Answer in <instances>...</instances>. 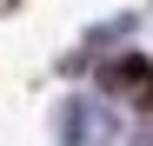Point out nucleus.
<instances>
[{"instance_id":"nucleus-2","label":"nucleus","mask_w":153,"mask_h":146,"mask_svg":"<svg viewBox=\"0 0 153 146\" xmlns=\"http://www.w3.org/2000/svg\"><path fill=\"white\" fill-rule=\"evenodd\" d=\"M107 86H120V93H133V100H146V93H153V73H146L140 60H120V66H107Z\"/></svg>"},{"instance_id":"nucleus-1","label":"nucleus","mask_w":153,"mask_h":146,"mask_svg":"<svg viewBox=\"0 0 153 146\" xmlns=\"http://www.w3.org/2000/svg\"><path fill=\"white\" fill-rule=\"evenodd\" d=\"M67 126H73V146H120V119L107 106H93V100H73Z\"/></svg>"}]
</instances>
